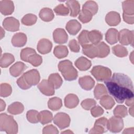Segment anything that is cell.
<instances>
[{
	"label": "cell",
	"instance_id": "1",
	"mask_svg": "<svg viewBox=\"0 0 134 134\" xmlns=\"http://www.w3.org/2000/svg\"><path fill=\"white\" fill-rule=\"evenodd\" d=\"M108 92L119 104L129 98L133 97V83L127 75L115 73L105 81Z\"/></svg>",
	"mask_w": 134,
	"mask_h": 134
},
{
	"label": "cell",
	"instance_id": "2",
	"mask_svg": "<svg viewBox=\"0 0 134 134\" xmlns=\"http://www.w3.org/2000/svg\"><path fill=\"white\" fill-rule=\"evenodd\" d=\"M18 124L13 117L5 113L0 115V130L7 134H15L18 132Z\"/></svg>",
	"mask_w": 134,
	"mask_h": 134
},
{
	"label": "cell",
	"instance_id": "3",
	"mask_svg": "<svg viewBox=\"0 0 134 134\" xmlns=\"http://www.w3.org/2000/svg\"><path fill=\"white\" fill-rule=\"evenodd\" d=\"M58 69L66 81H73L77 77V71L70 60H65L60 61L58 64Z\"/></svg>",
	"mask_w": 134,
	"mask_h": 134
},
{
	"label": "cell",
	"instance_id": "4",
	"mask_svg": "<svg viewBox=\"0 0 134 134\" xmlns=\"http://www.w3.org/2000/svg\"><path fill=\"white\" fill-rule=\"evenodd\" d=\"M91 73L98 81H105L111 76V71L109 68L102 66L96 65L93 66Z\"/></svg>",
	"mask_w": 134,
	"mask_h": 134
},
{
	"label": "cell",
	"instance_id": "5",
	"mask_svg": "<svg viewBox=\"0 0 134 134\" xmlns=\"http://www.w3.org/2000/svg\"><path fill=\"white\" fill-rule=\"evenodd\" d=\"M53 121L60 129H63L68 127L70 124V117L65 113H58L53 118Z\"/></svg>",
	"mask_w": 134,
	"mask_h": 134
},
{
	"label": "cell",
	"instance_id": "6",
	"mask_svg": "<svg viewBox=\"0 0 134 134\" xmlns=\"http://www.w3.org/2000/svg\"><path fill=\"white\" fill-rule=\"evenodd\" d=\"M118 41L125 46L131 44L133 46V31L127 29H123L118 32Z\"/></svg>",
	"mask_w": 134,
	"mask_h": 134
},
{
	"label": "cell",
	"instance_id": "7",
	"mask_svg": "<svg viewBox=\"0 0 134 134\" xmlns=\"http://www.w3.org/2000/svg\"><path fill=\"white\" fill-rule=\"evenodd\" d=\"M108 119L104 117H100L97 119L94 127L90 130L89 133H103L108 130Z\"/></svg>",
	"mask_w": 134,
	"mask_h": 134
},
{
	"label": "cell",
	"instance_id": "8",
	"mask_svg": "<svg viewBox=\"0 0 134 134\" xmlns=\"http://www.w3.org/2000/svg\"><path fill=\"white\" fill-rule=\"evenodd\" d=\"M107 127L108 130L112 132H119L124 128L123 120L121 118L113 116L108 120Z\"/></svg>",
	"mask_w": 134,
	"mask_h": 134
},
{
	"label": "cell",
	"instance_id": "9",
	"mask_svg": "<svg viewBox=\"0 0 134 134\" xmlns=\"http://www.w3.org/2000/svg\"><path fill=\"white\" fill-rule=\"evenodd\" d=\"M23 76L26 82L31 86L38 84L40 80V74L36 69H32L24 73Z\"/></svg>",
	"mask_w": 134,
	"mask_h": 134
},
{
	"label": "cell",
	"instance_id": "10",
	"mask_svg": "<svg viewBox=\"0 0 134 134\" xmlns=\"http://www.w3.org/2000/svg\"><path fill=\"white\" fill-rule=\"evenodd\" d=\"M19 21L13 17H8L4 19L3 22V26L7 31L14 32L19 29Z\"/></svg>",
	"mask_w": 134,
	"mask_h": 134
},
{
	"label": "cell",
	"instance_id": "11",
	"mask_svg": "<svg viewBox=\"0 0 134 134\" xmlns=\"http://www.w3.org/2000/svg\"><path fill=\"white\" fill-rule=\"evenodd\" d=\"M40 91L46 96H52L55 93L54 88L49 83L48 80H43L37 86Z\"/></svg>",
	"mask_w": 134,
	"mask_h": 134
},
{
	"label": "cell",
	"instance_id": "12",
	"mask_svg": "<svg viewBox=\"0 0 134 134\" xmlns=\"http://www.w3.org/2000/svg\"><path fill=\"white\" fill-rule=\"evenodd\" d=\"M53 38L57 43L62 44L67 42L68 35L64 29L62 28H57L53 32Z\"/></svg>",
	"mask_w": 134,
	"mask_h": 134
},
{
	"label": "cell",
	"instance_id": "13",
	"mask_svg": "<svg viewBox=\"0 0 134 134\" xmlns=\"http://www.w3.org/2000/svg\"><path fill=\"white\" fill-rule=\"evenodd\" d=\"M52 48V42L47 39L42 38L39 41L37 48L39 53L44 54L49 53L51 51Z\"/></svg>",
	"mask_w": 134,
	"mask_h": 134
},
{
	"label": "cell",
	"instance_id": "14",
	"mask_svg": "<svg viewBox=\"0 0 134 134\" xmlns=\"http://www.w3.org/2000/svg\"><path fill=\"white\" fill-rule=\"evenodd\" d=\"M1 13L5 16L11 15L14 11V3L9 0H2L0 1Z\"/></svg>",
	"mask_w": 134,
	"mask_h": 134
},
{
	"label": "cell",
	"instance_id": "15",
	"mask_svg": "<svg viewBox=\"0 0 134 134\" xmlns=\"http://www.w3.org/2000/svg\"><path fill=\"white\" fill-rule=\"evenodd\" d=\"M27 40V36L23 32H18L13 36L11 42L13 46L21 47L26 44Z\"/></svg>",
	"mask_w": 134,
	"mask_h": 134
},
{
	"label": "cell",
	"instance_id": "16",
	"mask_svg": "<svg viewBox=\"0 0 134 134\" xmlns=\"http://www.w3.org/2000/svg\"><path fill=\"white\" fill-rule=\"evenodd\" d=\"M105 20L109 26H117L120 23L121 20L120 14L115 11L109 12L106 15Z\"/></svg>",
	"mask_w": 134,
	"mask_h": 134
},
{
	"label": "cell",
	"instance_id": "17",
	"mask_svg": "<svg viewBox=\"0 0 134 134\" xmlns=\"http://www.w3.org/2000/svg\"><path fill=\"white\" fill-rule=\"evenodd\" d=\"M79 83L83 89L86 91H90L94 86L95 81L91 76L86 75L79 78Z\"/></svg>",
	"mask_w": 134,
	"mask_h": 134
},
{
	"label": "cell",
	"instance_id": "18",
	"mask_svg": "<svg viewBox=\"0 0 134 134\" xmlns=\"http://www.w3.org/2000/svg\"><path fill=\"white\" fill-rule=\"evenodd\" d=\"M27 68L26 65L20 61L14 63L9 69L10 74L14 77H17L20 75Z\"/></svg>",
	"mask_w": 134,
	"mask_h": 134
},
{
	"label": "cell",
	"instance_id": "19",
	"mask_svg": "<svg viewBox=\"0 0 134 134\" xmlns=\"http://www.w3.org/2000/svg\"><path fill=\"white\" fill-rule=\"evenodd\" d=\"M65 4L70 10V15L71 17H76L79 14L80 12V5L78 1L69 0L65 2Z\"/></svg>",
	"mask_w": 134,
	"mask_h": 134
},
{
	"label": "cell",
	"instance_id": "20",
	"mask_svg": "<svg viewBox=\"0 0 134 134\" xmlns=\"http://www.w3.org/2000/svg\"><path fill=\"white\" fill-rule=\"evenodd\" d=\"M65 28L68 32L72 35H76L81 29V24L75 19H72L69 20L65 26Z\"/></svg>",
	"mask_w": 134,
	"mask_h": 134
},
{
	"label": "cell",
	"instance_id": "21",
	"mask_svg": "<svg viewBox=\"0 0 134 134\" xmlns=\"http://www.w3.org/2000/svg\"><path fill=\"white\" fill-rule=\"evenodd\" d=\"M82 52L87 57L91 59L97 57V49L96 45L87 44L82 46Z\"/></svg>",
	"mask_w": 134,
	"mask_h": 134
},
{
	"label": "cell",
	"instance_id": "22",
	"mask_svg": "<svg viewBox=\"0 0 134 134\" xmlns=\"http://www.w3.org/2000/svg\"><path fill=\"white\" fill-rule=\"evenodd\" d=\"M75 65L80 71H86L91 68L92 63L86 58L81 57L75 61Z\"/></svg>",
	"mask_w": 134,
	"mask_h": 134
},
{
	"label": "cell",
	"instance_id": "23",
	"mask_svg": "<svg viewBox=\"0 0 134 134\" xmlns=\"http://www.w3.org/2000/svg\"><path fill=\"white\" fill-rule=\"evenodd\" d=\"M64 105L68 108H73L77 106L79 99L77 95L74 94H69L64 98Z\"/></svg>",
	"mask_w": 134,
	"mask_h": 134
},
{
	"label": "cell",
	"instance_id": "24",
	"mask_svg": "<svg viewBox=\"0 0 134 134\" xmlns=\"http://www.w3.org/2000/svg\"><path fill=\"white\" fill-rule=\"evenodd\" d=\"M105 39L110 44H114L118 41V31L115 28L109 29L105 34Z\"/></svg>",
	"mask_w": 134,
	"mask_h": 134
},
{
	"label": "cell",
	"instance_id": "25",
	"mask_svg": "<svg viewBox=\"0 0 134 134\" xmlns=\"http://www.w3.org/2000/svg\"><path fill=\"white\" fill-rule=\"evenodd\" d=\"M39 16L43 21L49 22L53 20L54 15L52 9L48 7H44L40 10L39 14Z\"/></svg>",
	"mask_w": 134,
	"mask_h": 134
},
{
	"label": "cell",
	"instance_id": "26",
	"mask_svg": "<svg viewBox=\"0 0 134 134\" xmlns=\"http://www.w3.org/2000/svg\"><path fill=\"white\" fill-rule=\"evenodd\" d=\"M24 106L22 103L19 102H15L10 104L8 108L7 111L12 115H18L23 112Z\"/></svg>",
	"mask_w": 134,
	"mask_h": 134
},
{
	"label": "cell",
	"instance_id": "27",
	"mask_svg": "<svg viewBox=\"0 0 134 134\" xmlns=\"http://www.w3.org/2000/svg\"><path fill=\"white\" fill-rule=\"evenodd\" d=\"M88 37L90 42L94 45L98 44L103 39V35L100 31L97 30H93L88 31Z\"/></svg>",
	"mask_w": 134,
	"mask_h": 134
},
{
	"label": "cell",
	"instance_id": "28",
	"mask_svg": "<svg viewBox=\"0 0 134 134\" xmlns=\"http://www.w3.org/2000/svg\"><path fill=\"white\" fill-rule=\"evenodd\" d=\"M97 49V57L103 58L107 57L110 53L109 47L104 42H100L96 45Z\"/></svg>",
	"mask_w": 134,
	"mask_h": 134
},
{
	"label": "cell",
	"instance_id": "29",
	"mask_svg": "<svg viewBox=\"0 0 134 134\" xmlns=\"http://www.w3.org/2000/svg\"><path fill=\"white\" fill-rule=\"evenodd\" d=\"M38 119L39 122H40L41 124H47L51 122V121L52 120V114L50 111L47 110L41 111L38 114Z\"/></svg>",
	"mask_w": 134,
	"mask_h": 134
},
{
	"label": "cell",
	"instance_id": "30",
	"mask_svg": "<svg viewBox=\"0 0 134 134\" xmlns=\"http://www.w3.org/2000/svg\"><path fill=\"white\" fill-rule=\"evenodd\" d=\"M48 80L54 89L60 88L63 83V80L61 77L57 73L51 74L49 76Z\"/></svg>",
	"mask_w": 134,
	"mask_h": 134
},
{
	"label": "cell",
	"instance_id": "31",
	"mask_svg": "<svg viewBox=\"0 0 134 134\" xmlns=\"http://www.w3.org/2000/svg\"><path fill=\"white\" fill-rule=\"evenodd\" d=\"M15 61L14 56L9 53H4L1 58L0 65L2 68H7Z\"/></svg>",
	"mask_w": 134,
	"mask_h": 134
},
{
	"label": "cell",
	"instance_id": "32",
	"mask_svg": "<svg viewBox=\"0 0 134 134\" xmlns=\"http://www.w3.org/2000/svg\"><path fill=\"white\" fill-rule=\"evenodd\" d=\"M99 99L100 104L107 110L111 109L115 104V102L113 98L108 94L103 96Z\"/></svg>",
	"mask_w": 134,
	"mask_h": 134
},
{
	"label": "cell",
	"instance_id": "33",
	"mask_svg": "<svg viewBox=\"0 0 134 134\" xmlns=\"http://www.w3.org/2000/svg\"><path fill=\"white\" fill-rule=\"evenodd\" d=\"M68 53L69 51L65 46L58 45L54 48L53 54L58 59H62L67 57Z\"/></svg>",
	"mask_w": 134,
	"mask_h": 134
},
{
	"label": "cell",
	"instance_id": "34",
	"mask_svg": "<svg viewBox=\"0 0 134 134\" xmlns=\"http://www.w3.org/2000/svg\"><path fill=\"white\" fill-rule=\"evenodd\" d=\"M48 106L51 110L55 111L60 109L62 106V102L61 98L53 97L50 98L48 102Z\"/></svg>",
	"mask_w": 134,
	"mask_h": 134
},
{
	"label": "cell",
	"instance_id": "35",
	"mask_svg": "<svg viewBox=\"0 0 134 134\" xmlns=\"http://www.w3.org/2000/svg\"><path fill=\"white\" fill-rule=\"evenodd\" d=\"M94 94L96 99H99L103 96L108 94V91L104 84L98 83L95 87Z\"/></svg>",
	"mask_w": 134,
	"mask_h": 134
},
{
	"label": "cell",
	"instance_id": "36",
	"mask_svg": "<svg viewBox=\"0 0 134 134\" xmlns=\"http://www.w3.org/2000/svg\"><path fill=\"white\" fill-rule=\"evenodd\" d=\"M122 7L123 9V13L133 15L134 14V1L128 0L125 1L122 3Z\"/></svg>",
	"mask_w": 134,
	"mask_h": 134
},
{
	"label": "cell",
	"instance_id": "37",
	"mask_svg": "<svg viewBox=\"0 0 134 134\" xmlns=\"http://www.w3.org/2000/svg\"><path fill=\"white\" fill-rule=\"evenodd\" d=\"M98 5L93 1H88L86 2L82 6V9L89 11L93 15H95L98 11Z\"/></svg>",
	"mask_w": 134,
	"mask_h": 134
},
{
	"label": "cell",
	"instance_id": "38",
	"mask_svg": "<svg viewBox=\"0 0 134 134\" xmlns=\"http://www.w3.org/2000/svg\"><path fill=\"white\" fill-rule=\"evenodd\" d=\"M113 53L117 57L122 58L125 57L128 55L127 49L123 46L117 44L112 48Z\"/></svg>",
	"mask_w": 134,
	"mask_h": 134
},
{
	"label": "cell",
	"instance_id": "39",
	"mask_svg": "<svg viewBox=\"0 0 134 134\" xmlns=\"http://www.w3.org/2000/svg\"><path fill=\"white\" fill-rule=\"evenodd\" d=\"M37 20V16L33 14H27L24 16L21 19V23L26 26L34 25Z\"/></svg>",
	"mask_w": 134,
	"mask_h": 134
},
{
	"label": "cell",
	"instance_id": "40",
	"mask_svg": "<svg viewBox=\"0 0 134 134\" xmlns=\"http://www.w3.org/2000/svg\"><path fill=\"white\" fill-rule=\"evenodd\" d=\"M93 15L87 10L82 9L80 10L79 15V20L83 23H87L90 22L93 17Z\"/></svg>",
	"mask_w": 134,
	"mask_h": 134
},
{
	"label": "cell",
	"instance_id": "41",
	"mask_svg": "<svg viewBox=\"0 0 134 134\" xmlns=\"http://www.w3.org/2000/svg\"><path fill=\"white\" fill-rule=\"evenodd\" d=\"M114 114L116 117L124 118L128 115L127 108L124 105H117L114 110Z\"/></svg>",
	"mask_w": 134,
	"mask_h": 134
},
{
	"label": "cell",
	"instance_id": "42",
	"mask_svg": "<svg viewBox=\"0 0 134 134\" xmlns=\"http://www.w3.org/2000/svg\"><path fill=\"white\" fill-rule=\"evenodd\" d=\"M35 53H36V52L35 49L27 47L21 50L20 52V58L23 61L27 62L29 57Z\"/></svg>",
	"mask_w": 134,
	"mask_h": 134
},
{
	"label": "cell",
	"instance_id": "43",
	"mask_svg": "<svg viewBox=\"0 0 134 134\" xmlns=\"http://www.w3.org/2000/svg\"><path fill=\"white\" fill-rule=\"evenodd\" d=\"M39 112L36 110H29L27 112L26 117L28 121L32 124H36L39 122L38 119Z\"/></svg>",
	"mask_w": 134,
	"mask_h": 134
},
{
	"label": "cell",
	"instance_id": "44",
	"mask_svg": "<svg viewBox=\"0 0 134 134\" xmlns=\"http://www.w3.org/2000/svg\"><path fill=\"white\" fill-rule=\"evenodd\" d=\"M27 62H29L34 66H38L41 64L42 62V58L41 55L36 53L29 57Z\"/></svg>",
	"mask_w": 134,
	"mask_h": 134
},
{
	"label": "cell",
	"instance_id": "45",
	"mask_svg": "<svg viewBox=\"0 0 134 134\" xmlns=\"http://www.w3.org/2000/svg\"><path fill=\"white\" fill-rule=\"evenodd\" d=\"M12 92V86L8 83H2L1 84V96L6 97L9 96Z\"/></svg>",
	"mask_w": 134,
	"mask_h": 134
},
{
	"label": "cell",
	"instance_id": "46",
	"mask_svg": "<svg viewBox=\"0 0 134 134\" xmlns=\"http://www.w3.org/2000/svg\"><path fill=\"white\" fill-rule=\"evenodd\" d=\"M54 11L57 15L60 16H66L70 13L69 8L62 4L57 5L54 8Z\"/></svg>",
	"mask_w": 134,
	"mask_h": 134
},
{
	"label": "cell",
	"instance_id": "47",
	"mask_svg": "<svg viewBox=\"0 0 134 134\" xmlns=\"http://www.w3.org/2000/svg\"><path fill=\"white\" fill-rule=\"evenodd\" d=\"M88 31L86 30H83L79 35L77 37L79 43L82 46H84L88 44L90 42L88 37Z\"/></svg>",
	"mask_w": 134,
	"mask_h": 134
},
{
	"label": "cell",
	"instance_id": "48",
	"mask_svg": "<svg viewBox=\"0 0 134 134\" xmlns=\"http://www.w3.org/2000/svg\"><path fill=\"white\" fill-rule=\"evenodd\" d=\"M96 104V101L92 98H87L81 102V106L85 110H91Z\"/></svg>",
	"mask_w": 134,
	"mask_h": 134
},
{
	"label": "cell",
	"instance_id": "49",
	"mask_svg": "<svg viewBox=\"0 0 134 134\" xmlns=\"http://www.w3.org/2000/svg\"><path fill=\"white\" fill-rule=\"evenodd\" d=\"M91 113L94 117H98L103 114L104 110L100 106L95 105L91 109Z\"/></svg>",
	"mask_w": 134,
	"mask_h": 134
},
{
	"label": "cell",
	"instance_id": "50",
	"mask_svg": "<svg viewBox=\"0 0 134 134\" xmlns=\"http://www.w3.org/2000/svg\"><path fill=\"white\" fill-rule=\"evenodd\" d=\"M42 133L43 134H47V133L57 134V133H59V131L57 128V127L54 126L53 125H49L45 126L43 128Z\"/></svg>",
	"mask_w": 134,
	"mask_h": 134
},
{
	"label": "cell",
	"instance_id": "51",
	"mask_svg": "<svg viewBox=\"0 0 134 134\" xmlns=\"http://www.w3.org/2000/svg\"><path fill=\"white\" fill-rule=\"evenodd\" d=\"M16 82L18 86L23 90H27L31 87L26 82L23 75H21L19 78L18 79Z\"/></svg>",
	"mask_w": 134,
	"mask_h": 134
},
{
	"label": "cell",
	"instance_id": "52",
	"mask_svg": "<svg viewBox=\"0 0 134 134\" xmlns=\"http://www.w3.org/2000/svg\"><path fill=\"white\" fill-rule=\"evenodd\" d=\"M69 47L72 52H79L80 51V45L75 39H72L69 41Z\"/></svg>",
	"mask_w": 134,
	"mask_h": 134
},
{
	"label": "cell",
	"instance_id": "53",
	"mask_svg": "<svg viewBox=\"0 0 134 134\" xmlns=\"http://www.w3.org/2000/svg\"><path fill=\"white\" fill-rule=\"evenodd\" d=\"M122 18L124 21L129 24H133L134 23V16L127 15L124 13L122 14Z\"/></svg>",
	"mask_w": 134,
	"mask_h": 134
},
{
	"label": "cell",
	"instance_id": "54",
	"mask_svg": "<svg viewBox=\"0 0 134 134\" xmlns=\"http://www.w3.org/2000/svg\"><path fill=\"white\" fill-rule=\"evenodd\" d=\"M125 104L128 106H132L133 105L134 102H133V97H130L129 98H127L125 100Z\"/></svg>",
	"mask_w": 134,
	"mask_h": 134
},
{
	"label": "cell",
	"instance_id": "55",
	"mask_svg": "<svg viewBox=\"0 0 134 134\" xmlns=\"http://www.w3.org/2000/svg\"><path fill=\"white\" fill-rule=\"evenodd\" d=\"M134 128L133 127H131V128H126L125 129L124 131L122 132L123 133H128V134H129V133H131V134H133L134 133Z\"/></svg>",
	"mask_w": 134,
	"mask_h": 134
},
{
	"label": "cell",
	"instance_id": "56",
	"mask_svg": "<svg viewBox=\"0 0 134 134\" xmlns=\"http://www.w3.org/2000/svg\"><path fill=\"white\" fill-rule=\"evenodd\" d=\"M0 104H1L0 111H3L5 109V108L6 107V104H5V102L3 99H1V100H0Z\"/></svg>",
	"mask_w": 134,
	"mask_h": 134
},
{
	"label": "cell",
	"instance_id": "57",
	"mask_svg": "<svg viewBox=\"0 0 134 134\" xmlns=\"http://www.w3.org/2000/svg\"><path fill=\"white\" fill-rule=\"evenodd\" d=\"M129 113L131 116H133V105L130 107L129 109Z\"/></svg>",
	"mask_w": 134,
	"mask_h": 134
},
{
	"label": "cell",
	"instance_id": "58",
	"mask_svg": "<svg viewBox=\"0 0 134 134\" xmlns=\"http://www.w3.org/2000/svg\"><path fill=\"white\" fill-rule=\"evenodd\" d=\"M1 38L2 39L3 38V37L5 36V31L3 30L2 27H1Z\"/></svg>",
	"mask_w": 134,
	"mask_h": 134
},
{
	"label": "cell",
	"instance_id": "59",
	"mask_svg": "<svg viewBox=\"0 0 134 134\" xmlns=\"http://www.w3.org/2000/svg\"><path fill=\"white\" fill-rule=\"evenodd\" d=\"M133 52H132L131 53L130 56H129L130 60L131 62H132V63H133Z\"/></svg>",
	"mask_w": 134,
	"mask_h": 134
},
{
	"label": "cell",
	"instance_id": "60",
	"mask_svg": "<svg viewBox=\"0 0 134 134\" xmlns=\"http://www.w3.org/2000/svg\"><path fill=\"white\" fill-rule=\"evenodd\" d=\"M73 133L72 131H70V130H66V131H62L61 132V133Z\"/></svg>",
	"mask_w": 134,
	"mask_h": 134
}]
</instances>
